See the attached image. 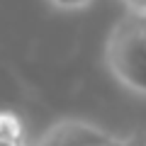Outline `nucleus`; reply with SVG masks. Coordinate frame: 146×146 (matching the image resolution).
<instances>
[{
    "mask_svg": "<svg viewBox=\"0 0 146 146\" xmlns=\"http://www.w3.org/2000/svg\"><path fill=\"white\" fill-rule=\"evenodd\" d=\"M112 139L110 131L85 119H58L42 134L36 146H105Z\"/></svg>",
    "mask_w": 146,
    "mask_h": 146,
    "instance_id": "obj_2",
    "label": "nucleus"
},
{
    "mask_svg": "<svg viewBox=\"0 0 146 146\" xmlns=\"http://www.w3.org/2000/svg\"><path fill=\"white\" fill-rule=\"evenodd\" d=\"M105 66L119 85L136 95H146V42L136 15L127 12L107 34Z\"/></svg>",
    "mask_w": 146,
    "mask_h": 146,
    "instance_id": "obj_1",
    "label": "nucleus"
},
{
    "mask_svg": "<svg viewBox=\"0 0 146 146\" xmlns=\"http://www.w3.org/2000/svg\"><path fill=\"white\" fill-rule=\"evenodd\" d=\"M0 146H27L25 136L22 139H0Z\"/></svg>",
    "mask_w": 146,
    "mask_h": 146,
    "instance_id": "obj_7",
    "label": "nucleus"
},
{
    "mask_svg": "<svg viewBox=\"0 0 146 146\" xmlns=\"http://www.w3.org/2000/svg\"><path fill=\"white\" fill-rule=\"evenodd\" d=\"M46 3L49 7H54L58 12H78L93 5V0H46Z\"/></svg>",
    "mask_w": 146,
    "mask_h": 146,
    "instance_id": "obj_4",
    "label": "nucleus"
},
{
    "mask_svg": "<svg viewBox=\"0 0 146 146\" xmlns=\"http://www.w3.org/2000/svg\"><path fill=\"white\" fill-rule=\"evenodd\" d=\"M105 146H124V144H122V136H115V134H112V139H110Z\"/></svg>",
    "mask_w": 146,
    "mask_h": 146,
    "instance_id": "obj_9",
    "label": "nucleus"
},
{
    "mask_svg": "<svg viewBox=\"0 0 146 146\" xmlns=\"http://www.w3.org/2000/svg\"><path fill=\"white\" fill-rule=\"evenodd\" d=\"M25 136V124L20 115L10 110H0V139H22Z\"/></svg>",
    "mask_w": 146,
    "mask_h": 146,
    "instance_id": "obj_3",
    "label": "nucleus"
},
{
    "mask_svg": "<svg viewBox=\"0 0 146 146\" xmlns=\"http://www.w3.org/2000/svg\"><path fill=\"white\" fill-rule=\"evenodd\" d=\"M136 22H139L141 36H144V42H146V15H136Z\"/></svg>",
    "mask_w": 146,
    "mask_h": 146,
    "instance_id": "obj_8",
    "label": "nucleus"
},
{
    "mask_svg": "<svg viewBox=\"0 0 146 146\" xmlns=\"http://www.w3.org/2000/svg\"><path fill=\"white\" fill-rule=\"evenodd\" d=\"M122 144L124 146H146V129L134 131L129 136H122Z\"/></svg>",
    "mask_w": 146,
    "mask_h": 146,
    "instance_id": "obj_5",
    "label": "nucleus"
},
{
    "mask_svg": "<svg viewBox=\"0 0 146 146\" xmlns=\"http://www.w3.org/2000/svg\"><path fill=\"white\" fill-rule=\"evenodd\" d=\"M124 5L131 15H146V0H124Z\"/></svg>",
    "mask_w": 146,
    "mask_h": 146,
    "instance_id": "obj_6",
    "label": "nucleus"
}]
</instances>
